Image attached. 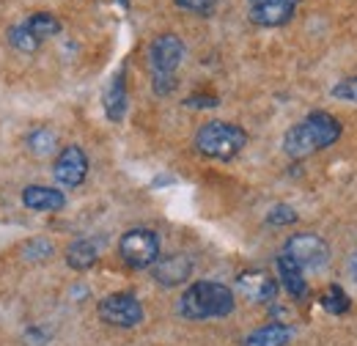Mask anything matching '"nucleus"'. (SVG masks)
<instances>
[{
  "label": "nucleus",
  "instance_id": "obj_1",
  "mask_svg": "<svg viewBox=\"0 0 357 346\" xmlns=\"http://www.w3.org/2000/svg\"><path fill=\"white\" fill-rule=\"evenodd\" d=\"M338 137H341V121L333 113L316 110L283 135V151L291 160H303V157H311L316 151L333 146Z\"/></svg>",
  "mask_w": 357,
  "mask_h": 346
},
{
  "label": "nucleus",
  "instance_id": "obj_2",
  "mask_svg": "<svg viewBox=\"0 0 357 346\" xmlns=\"http://www.w3.org/2000/svg\"><path fill=\"white\" fill-rule=\"evenodd\" d=\"M236 305V297L234 292L225 286V283H218V280H195L184 289L181 300H178V313L184 319H223L234 310Z\"/></svg>",
  "mask_w": 357,
  "mask_h": 346
},
{
  "label": "nucleus",
  "instance_id": "obj_3",
  "mask_svg": "<svg viewBox=\"0 0 357 346\" xmlns=\"http://www.w3.org/2000/svg\"><path fill=\"white\" fill-rule=\"evenodd\" d=\"M248 146V132L228 121H206L195 132V149L212 160H234Z\"/></svg>",
  "mask_w": 357,
  "mask_h": 346
},
{
  "label": "nucleus",
  "instance_id": "obj_4",
  "mask_svg": "<svg viewBox=\"0 0 357 346\" xmlns=\"http://www.w3.org/2000/svg\"><path fill=\"white\" fill-rule=\"evenodd\" d=\"M119 256L130 269H151L160 259V236L151 228H132L119 239Z\"/></svg>",
  "mask_w": 357,
  "mask_h": 346
},
{
  "label": "nucleus",
  "instance_id": "obj_5",
  "mask_svg": "<svg viewBox=\"0 0 357 346\" xmlns=\"http://www.w3.org/2000/svg\"><path fill=\"white\" fill-rule=\"evenodd\" d=\"M99 319L110 327H137L143 322V305L140 300L130 294V292H116V294H107L105 300H99Z\"/></svg>",
  "mask_w": 357,
  "mask_h": 346
},
{
  "label": "nucleus",
  "instance_id": "obj_6",
  "mask_svg": "<svg viewBox=\"0 0 357 346\" xmlns=\"http://www.w3.org/2000/svg\"><path fill=\"white\" fill-rule=\"evenodd\" d=\"M283 253L303 269H321L330 261V245L316 234H294L286 239Z\"/></svg>",
  "mask_w": 357,
  "mask_h": 346
},
{
  "label": "nucleus",
  "instance_id": "obj_7",
  "mask_svg": "<svg viewBox=\"0 0 357 346\" xmlns=\"http://www.w3.org/2000/svg\"><path fill=\"white\" fill-rule=\"evenodd\" d=\"M181 58H184V44L176 33H162L149 47L151 75H176Z\"/></svg>",
  "mask_w": 357,
  "mask_h": 346
},
{
  "label": "nucleus",
  "instance_id": "obj_8",
  "mask_svg": "<svg viewBox=\"0 0 357 346\" xmlns=\"http://www.w3.org/2000/svg\"><path fill=\"white\" fill-rule=\"evenodd\" d=\"M52 176L61 187H80L89 176V157L80 146H66L61 149V154L55 157Z\"/></svg>",
  "mask_w": 357,
  "mask_h": 346
},
{
  "label": "nucleus",
  "instance_id": "obj_9",
  "mask_svg": "<svg viewBox=\"0 0 357 346\" xmlns=\"http://www.w3.org/2000/svg\"><path fill=\"white\" fill-rule=\"evenodd\" d=\"M297 6H300V0H248V17L256 25L278 28L294 17Z\"/></svg>",
  "mask_w": 357,
  "mask_h": 346
},
{
  "label": "nucleus",
  "instance_id": "obj_10",
  "mask_svg": "<svg viewBox=\"0 0 357 346\" xmlns=\"http://www.w3.org/2000/svg\"><path fill=\"white\" fill-rule=\"evenodd\" d=\"M192 275V259L184 256V253H171V256H160V259L151 264V278L165 286V289H174L187 283Z\"/></svg>",
  "mask_w": 357,
  "mask_h": 346
},
{
  "label": "nucleus",
  "instance_id": "obj_11",
  "mask_svg": "<svg viewBox=\"0 0 357 346\" xmlns=\"http://www.w3.org/2000/svg\"><path fill=\"white\" fill-rule=\"evenodd\" d=\"M236 289L250 303H272L278 294V280L264 269H248L236 278Z\"/></svg>",
  "mask_w": 357,
  "mask_h": 346
},
{
  "label": "nucleus",
  "instance_id": "obj_12",
  "mask_svg": "<svg viewBox=\"0 0 357 346\" xmlns=\"http://www.w3.org/2000/svg\"><path fill=\"white\" fill-rule=\"evenodd\" d=\"M22 204L31 212H61L66 206V195L58 187L47 184H31L22 190Z\"/></svg>",
  "mask_w": 357,
  "mask_h": 346
},
{
  "label": "nucleus",
  "instance_id": "obj_13",
  "mask_svg": "<svg viewBox=\"0 0 357 346\" xmlns=\"http://www.w3.org/2000/svg\"><path fill=\"white\" fill-rule=\"evenodd\" d=\"M305 269L297 264V261H291L286 253H280L278 256V278H280V283H283V289L294 297V300H305L308 297V283H305V275H303Z\"/></svg>",
  "mask_w": 357,
  "mask_h": 346
},
{
  "label": "nucleus",
  "instance_id": "obj_14",
  "mask_svg": "<svg viewBox=\"0 0 357 346\" xmlns=\"http://www.w3.org/2000/svg\"><path fill=\"white\" fill-rule=\"evenodd\" d=\"M105 113L110 121H121L127 116V88H124V75H116L105 91Z\"/></svg>",
  "mask_w": 357,
  "mask_h": 346
},
{
  "label": "nucleus",
  "instance_id": "obj_15",
  "mask_svg": "<svg viewBox=\"0 0 357 346\" xmlns=\"http://www.w3.org/2000/svg\"><path fill=\"white\" fill-rule=\"evenodd\" d=\"M291 341V327L286 324H264L259 330H253L248 338H245V346H286Z\"/></svg>",
  "mask_w": 357,
  "mask_h": 346
},
{
  "label": "nucleus",
  "instance_id": "obj_16",
  "mask_svg": "<svg viewBox=\"0 0 357 346\" xmlns=\"http://www.w3.org/2000/svg\"><path fill=\"white\" fill-rule=\"evenodd\" d=\"M22 25L33 33L36 42H42V44H45L47 39H52V36L61 33V20H58L55 14H50V11H36V14H31Z\"/></svg>",
  "mask_w": 357,
  "mask_h": 346
},
{
  "label": "nucleus",
  "instance_id": "obj_17",
  "mask_svg": "<svg viewBox=\"0 0 357 346\" xmlns=\"http://www.w3.org/2000/svg\"><path fill=\"white\" fill-rule=\"evenodd\" d=\"M96 259H99V250H96V245L91 239H77V242H72L66 248V264L72 269H77V272L91 269L96 264Z\"/></svg>",
  "mask_w": 357,
  "mask_h": 346
},
{
  "label": "nucleus",
  "instance_id": "obj_18",
  "mask_svg": "<svg viewBox=\"0 0 357 346\" xmlns=\"http://www.w3.org/2000/svg\"><path fill=\"white\" fill-rule=\"evenodd\" d=\"M55 146H58V137H55V132L47 130V127H36V130L28 135V149H31L36 157L52 154Z\"/></svg>",
  "mask_w": 357,
  "mask_h": 346
},
{
  "label": "nucleus",
  "instance_id": "obj_19",
  "mask_svg": "<svg viewBox=\"0 0 357 346\" xmlns=\"http://www.w3.org/2000/svg\"><path fill=\"white\" fill-rule=\"evenodd\" d=\"M321 308H324L327 313H333V316H341V313L349 310V297H347V292H344L341 286H330V289L321 294Z\"/></svg>",
  "mask_w": 357,
  "mask_h": 346
},
{
  "label": "nucleus",
  "instance_id": "obj_20",
  "mask_svg": "<svg viewBox=\"0 0 357 346\" xmlns=\"http://www.w3.org/2000/svg\"><path fill=\"white\" fill-rule=\"evenodd\" d=\"M8 44L14 47V50H20V52H36L42 42H36L33 39V33L20 22V25H14L11 31H8Z\"/></svg>",
  "mask_w": 357,
  "mask_h": 346
},
{
  "label": "nucleus",
  "instance_id": "obj_21",
  "mask_svg": "<svg viewBox=\"0 0 357 346\" xmlns=\"http://www.w3.org/2000/svg\"><path fill=\"white\" fill-rule=\"evenodd\" d=\"M22 256L28 261H45L52 256V245L47 239H31L25 248H22Z\"/></svg>",
  "mask_w": 357,
  "mask_h": 346
},
{
  "label": "nucleus",
  "instance_id": "obj_22",
  "mask_svg": "<svg viewBox=\"0 0 357 346\" xmlns=\"http://www.w3.org/2000/svg\"><path fill=\"white\" fill-rule=\"evenodd\" d=\"M267 223L269 225H291V223H297V212L291 206H286V204H278V206L269 209Z\"/></svg>",
  "mask_w": 357,
  "mask_h": 346
},
{
  "label": "nucleus",
  "instance_id": "obj_23",
  "mask_svg": "<svg viewBox=\"0 0 357 346\" xmlns=\"http://www.w3.org/2000/svg\"><path fill=\"white\" fill-rule=\"evenodd\" d=\"M174 3H176L178 8L192 11V14H201V17H209L218 8V0H174Z\"/></svg>",
  "mask_w": 357,
  "mask_h": 346
},
{
  "label": "nucleus",
  "instance_id": "obj_24",
  "mask_svg": "<svg viewBox=\"0 0 357 346\" xmlns=\"http://www.w3.org/2000/svg\"><path fill=\"white\" fill-rule=\"evenodd\" d=\"M333 96L335 99H347V102H357V77H347V80L335 83Z\"/></svg>",
  "mask_w": 357,
  "mask_h": 346
},
{
  "label": "nucleus",
  "instance_id": "obj_25",
  "mask_svg": "<svg viewBox=\"0 0 357 346\" xmlns=\"http://www.w3.org/2000/svg\"><path fill=\"white\" fill-rule=\"evenodd\" d=\"M184 105L187 107H218V96H212V93H192V96L184 99Z\"/></svg>",
  "mask_w": 357,
  "mask_h": 346
}]
</instances>
